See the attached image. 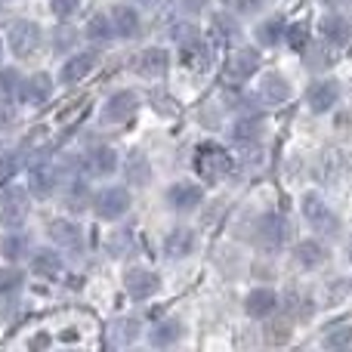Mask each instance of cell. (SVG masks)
<instances>
[{
  "label": "cell",
  "mask_w": 352,
  "mask_h": 352,
  "mask_svg": "<svg viewBox=\"0 0 352 352\" xmlns=\"http://www.w3.org/2000/svg\"><path fill=\"white\" fill-rule=\"evenodd\" d=\"M303 217L306 223L316 229V235H324V238H340V217L334 213V207L316 192H306L303 195Z\"/></svg>",
  "instance_id": "obj_1"
},
{
  "label": "cell",
  "mask_w": 352,
  "mask_h": 352,
  "mask_svg": "<svg viewBox=\"0 0 352 352\" xmlns=\"http://www.w3.org/2000/svg\"><path fill=\"white\" fill-rule=\"evenodd\" d=\"M195 170H198L201 179L219 182L232 173V155L217 142H201L198 155H195Z\"/></svg>",
  "instance_id": "obj_2"
},
{
  "label": "cell",
  "mask_w": 352,
  "mask_h": 352,
  "mask_svg": "<svg viewBox=\"0 0 352 352\" xmlns=\"http://www.w3.org/2000/svg\"><path fill=\"white\" fill-rule=\"evenodd\" d=\"M6 43H10L16 59H28V56H34L37 47H41V25L28 22V19H19V22H12L10 31H6Z\"/></svg>",
  "instance_id": "obj_3"
},
{
  "label": "cell",
  "mask_w": 352,
  "mask_h": 352,
  "mask_svg": "<svg viewBox=\"0 0 352 352\" xmlns=\"http://www.w3.org/2000/svg\"><path fill=\"white\" fill-rule=\"evenodd\" d=\"M93 210H96L99 219L115 223V219H121L124 213L130 210V192H127V188H121V186L102 188L99 195H93Z\"/></svg>",
  "instance_id": "obj_4"
},
{
  "label": "cell",
  "mask_w": 352,
  "mask_h": 352,
  "mask_svg": "<svg viewBox=\"0 0 352 352\" xmlns=\"http://www.w3.org/2000/svg\"><path fill=\"white\" fill-rule=\"evenodd\" d=\"M291 238V223L281 213H266L256 219V244L266 250H281Z\"/></svg>",
  "instance_id": "obj_5"
},
{
  "label": "cell",
  "mask_w": 352,
  "mask_h": 352,
  "mask_svg": "<svg viewBox=\"0 0 352 352\" xmlns=\"http://www.w3.org/2000/svg\"><path fill=\"white\" fill-rule=\"evenodd\" d=\"M28 217V192L19 186H10L6 192H0V223L6 229H19Z\"/></svg>",
  "instance_id": "obj_6"
},
{
  "label": "cell",
  "mask_w": 352,
  "mask_h": 352,
  "mask_svg": "<svg viewBox=\"0 0 352 352\" xmlns=\"http://www.w3.org/2000/svg\"><path fill=\"white\" fill-rule=\"evenodd\" d=\"M337 102H340V84L331 78L312 80L309 90H306V105H309L312 115H328Z\"/></svg>",
  "instance_id": "obj_7"
},
{
  "label": "cell",
  "mask_w": 352,
  "mask_h": 352,
  "mask_svg": "<svg viewBox=\"0 0 352 352\" xmlns=\"http://www.w3.org/2000/svg\"><path fill=\"white\" fill-rule=\"evenodd\" d=\"M291 256H294V263H297L300 269L316 272V269H322L324 263L331 260V250H328V244H324L322 238H303V241L294 244Z\"/></svg>",
  "instance_id": "obj_8"
},
{
  "label": "cell",
  "mask_w": 352,
  "mask_h": 352,
  "mask_svg": "<svg viewBox=\"0 0 352 352\" xmlns=\"http://www.w3.org/2000/svg\"><path fill=\"white\" fill-rule=\"evenodd\" d=\"M167 204H170V210L176 213H192L201 207V201H204V188L198 186V182H188V179H179L173 182L170 188H167Z\"/></svg>",
  "instance_id": "obj_9"
},
{
  "label": "cell",
  "mask_w": 352,
  "mask_h": 352,
  "mask_svg": "<svg viewBox=\"0 0 352 352\" xmlns=\"http://www.w3.org/2000/svg\"><path fill=\"white\" fill-rule=\"evenodd\" d=\"M256 72H260V53H256L254 47L235 50V53L229 56V62H226V78H229L232 84H244V80H250Z\"/></svg>",
  "instance_id": "obj_10"
},
{
  "label": "cell",
  "mask_w": 352,
  "mask_h": 352,
  "mask_svg": "<svg viewBox=\"0 0 352 352\" xmlns=\"http://www.w3.org/2000/svg\"><path fill=\"white\" fill-rule=\"evenodd\" d=\"M140 109V96L130 90H118L109 96V102L102 105V124H127Z\"/></svg>",
  "instance_id": "obj_11"
},
{
  "label": "cell",
  "mask_w": 352,
  "mask_h": 352,
  "mask_svg": "<svg viewBox=\"0 0 352 352\" xmlns=\"http://www.w3.org/2000/svg\"><path fill=\"white\" fill-rule=\"evenodd\" d=\"M318 34L337 50L346 47V43H352V19L343 12H324L318 19Z\"/></svg>",
  "instance_id": "obj_12"
},
{
  "label": "cell",
  "mask_w": 352,
  "mask_h": 352,
  "mask_svg": "<svg viewBox=\"0 0 352 352\" xmlns=\"http://www.w3.org/2000/svg\"><path fill=\"white\" fill-rule=\"evenodd\" d=\"M133 68H136V74H142V78L158 80V78H164L167 68H170V53H167L164 47H146L140 56H136Z\"/></svg>",
  "instance_id": "obj_13"
},
{
  "label": "cell",
  "mask_w": 352,
  "mask_h": 352,
  "mask_svg": "<svg viewBox=\"0 0 352 352\" xmlns=\"http://www.w3.org/2000/svg\"><path fill=\"white\" fill-rule=\"evenodd\" d=\"M244 312L256 322H266L278 312V294L272 287H254V291L244 297Z\"/></svg>",
  "instance_id": "obj_14"
},
{
  "label": "cell",
  "mask_w": 352,
  "mask_h": 352,
  "mask_svg": "<svg viewBox=\"0 0 352 352\" xmlns=\"http://www.w3.org/2000/svg\"><path fill=\"white\" fill-rule=\"evenodd\" d=\"M124 287H127V294L133 300H148V297H155V294L161 291V278L152 272V269L136 266V269H130V272L124 275Z\"/></svg>",
  "instance_id": "obj_15"
},
{
  "label": "cell",
  "mask_w": 352,
  "mask_h": 352,
  "mask_svg": "<svg viewBox=\"0 0 352 352\" xmlns=\"http://www.w3.org/2000/svg\"><path fill=\"white\" fill-rule=\"evenodd\" d=\"M19 96H22L25 105H43L50 96H53V78L47 72H37L31 78H25L19 84Z\"/></svg>",
  "instance_id": "obj_16"
},
{
  "label": "cell",
  "mask_w": 352,
  "mask_h": 352,
  "mask_svg": "<svg viewBox=\"0 0 352 352\" xmlns=\"http://www.w3.org/2000/svg\"><path fill=\"white\" fill-rule=\"evenodd\" d=\"M195 248H198V235H195L192 229H186V226L167 232V238H164V256L167 260H186V256L195 254Z\"/></svg>",
  "instance_id": "obj_17"
},
{
  "label": "cell",
  "mask_w": 352,
  "mask_h": 352,
  "mask_svg": "<svg viewBox=\"0 0 352 352\" xmlns=\"http://www.w3.org/2000/svg\"><path fill=\"white\" fill-rule=\"evenodd\" d=\"M179 47H182V65L186 68H192V72H207V68H210V62H213L210 47H207V41H201L198 34L179 41Z\"/></svg>",
  "instance_id": "obj_18"
},
{
  "label": "cell",
  "mask_w": 352,
  "mask_h": 352,
  "mask_svg": "<svg viewBox=\"0 0 352 352\" xmlns=\"http://www.w3.org/2000/svg\"><path fill=\"white\" fill-rule=\"evenodd\" d=\"M111 25H115V34L118 37L133 41V37L140 34V28H142V19H140V12H136L133 6L118 3L115 10H111Z\"/></svg>",
  "instance_id": "obj_19"
},
{
  "label": "cell",
  "mask_w": 352,
  "mask_h": 352,
  "mask_svg": "<svg viewBox=\"0 0 352 352\" xmlns=\"http://www.w3.org/2000/svg\"><path fill=\"white\" fill-rule=\"evenodd\" d=\"M260 96L272 105L287 102V99H291V80H287L281 72H266L260 80Z\"/></svg>",
  "instance_id": "obj_20"
},
{
  "label": "cell",
  "mask_w": 352,
  "mask_h": 352,
  "mask_svg": "<svg viewBox=\"0 0 352 352\" xmlns=\"http://www.w3.org/2000/svg\"><path fill=\"white\" fill-rule=\"evenodd\" d=\"M50 238L65 250H78L84 244V229L78 223H72V219H53L50 223Z\"/></svg>",
  "instance_id": "obj_21"
},
{
  "label": "cell",
  "mask_w": 352,
  "mask_h": 352,
  "mask_svg": "<svg viewBox=\"0 0 352 352\" xmlns=\"http://www.w3.org/2000/svg\"><path fill=\"white\" fill-rule=\"evenodd\" d=\"M93 68H96V53H74V56H68V62L62 65L59 80L62 84H78V80H84Z\"/></svg>",
  "instance_id": "obj_22"
},
{
  "label": "cell",
  "mask_w": 352,
  "mask_h": 352,
  "mask_svg": "<svg viewBox=\"0 0 352 352\" xmlns=\"http://www.w3.org/2000/svg\"><path fill=\"white\" fill-rule=\"evenodd\" d=\"M62 269H65V263H62L59 250L43 248V250L31 254V272H34L37 278H59Z\"/></svg>",
  "instance_id": "obj_23"
},
{
  "label": "cell",
  "mask_w": 352,
  "mask_h": 352,
  "mask_svg": "<svg viewBox=\"0 0 352 352\" xmlns=\"http://www.w3.org/2000/svg\"><path fill=\"white\" fill-rule=\"evenodd\" d=\"M87 173L90 176H111L118 170V152L109 146H96L87 152Z\"/></svg>",
  "instance_id": "obj_24"
},
{
  "label": "cell",
  "mask_w": 352,
  "mask_h": 352,
  "mask_svg": "<svg viewBox=\"0 0 352 352\" xmlns=\"http://www.w3.org/2000/svg\"><path fill=\"white\" fill-rule=\"evenodd\" d=\"M182 334H186V328H182L179 318H164V322H158L148 331V343L158 349H167V346H176L182 340Z\"/></svg>",
  "instance_id": "obj_25"
},
{
  "label": "cell",
  "mask_w": 352,
  "mask_h": 352,
  "mask_svg": "<svg viewBox=\"0 0 352 352\" xmlns=\"http://www.w3.org/2000/svg\"><path fill=\"white\" fill-rule=\"evenodd\" d=\"M56 186H59V173H56V167H50V164H37L34 170H31L28 192L34 195V198H50V195L56 192Z\"/></svg>",
  "instance_id": "obj_26"
},
{
  "label": "cell",
  "mask_w": 352,
  "mask_h": 352,
  "mask_svg": "<svg viewBox=\"0 0 352 352\" xmlns=\"http://www.w3.org/2000/svg\"><path fill=\"white\" fill-rule=\"evenodd\" d=\"M232 140H235L238 146H256V142L263 140V121L256 115L241 118V121L232 127Z\"/></svg>",
  "instance_id": "obj_27"
},
{
  "label": "cell",
  "mask_w": 352,
  "mask_h": 352,
  "mask_svg": "<svg viewBox=\"0 0 352 352\" xmlns=\"http://www.w3.org/2000/svg\"><path fill=\"white\" fill-rule=\"evenodd\" d=\"M285 28H287V25L281 22L278 16L266 19V22H260V25L254 28L256 43H260V47H278V43L285 41Z\"/></svg>",
  "instance_id": "obj_28"
},
{
  "label": "cell",
  "mask_w": 352,
  "mask_h": 352,
  "mask_svg": "<svg viewBox=\"0 0 352 352\" xmlns=\"http://www.w3.org/2000/svg\"><path fill=\"white\" fill-rule=\"evenodd\" d=\"M124 173H127V179L133 182V186H148V179H152V164H148V158L142 152H130L127 164H124Z\"/></svg>",
  "instance_id": "obj_29"
},
{
  "label": "cell",
  "mask_w": 352,
  "mask_h": 352,
  "mask_svg": "<svg viewBox=\"0 0 352 352\" xmlns=\"http://www.w3.org/2000/svg\"><path fill=\"white\" fill-rule=\"evenodd\" d=\"M84 34L90 37L93 43H109L111 37H118L115 34V25H111V16H105V12H96V16L87 22Z\"/></svg>",
  "instance_id": "obj_30"
},
{
  "label": "cell",
  "mask_w": 352,
  "mask_h": 352,
  "mask_svg": "<svg viewBox=\"0 0 352 352\" xmlns=\"http://www.w3.org/2000/svg\"><path fill=\"white\" fill-rule=\"evenodd\" d=\"M109 334H111L115 346H130V343L140 337V322H136V318H118L109 328Z\"/></svg>",
  "instance_id": "obj_31"
},
{
  "label": "cell",
  "mask_w": 352,
  "mask_h": 352,
  "mask_svg": "<svg viewBox=\"0 0 352 352\" xmlns=\"http://www.w3.org/2000/svg\"><path fill=\"white\" fill-rule=\"evenodd\" d=\"M210 28H213L217 43H232L238 37V22L232 12H217V16L210 19Z\"/></svg>",
  "instance_id": "obj_32"
},
{
  "label": "cell",
  "mask_w": 352,
  "mask_h": 352,
  "mask_svg": "<svg viewBox=\"0 0 352 352\" xmlns=\"http://www.w3.org/2000/svg\"><path fill=\"white\" fill-rule=\"evenodd\" d=\"M324 349H349L352 346V324H334L328 328V334L322 337Z\"/></svg>",
  "instance_id": "obj_33"
},
{
  "label": "cell",
  "mask_w": 352,
  "mask_h": 352,
  "mask_svg": "<svg viewBox=\"0 0 352 352\" xmlns=\"http://www.w3.org/2000/svg\"><path fill=\"white\" fill-rule=\"evenodd\" d=\"M309 41H312V34H309V28H306L303 22H294V25H287L285 28V43L291 50H297V53H303V50L309 47Z\"/></svg>",
  "instance_id": "obj_34"
},
{
  "label": "cell",
  "mask_w": 352,
  "mask_h": 352,
  "mask_svg": "<svg viewBox=\"0 0 352 352\" xmlns=\"http://www.w3.org/2000/svg\"><path fill=\"white\" fill-rule=\"evenodd\" d=\"M0 250H3V256H6L10 263H16L19 256L28 254V241H25V238L19 235V232H10V235H6L3 241H0Z\"/></svg>",
  "instance_id": "obj_35"
},
{
  "label": "cell",
  "mask_w": 352,
  "mask_h": 352,
  "mask_svg": "<svg viewBox=\"0 0 352 352\" xmlns=\"http://www.w3.org/2000/svg\"><path fill=\"white\" fill-rule=\"evenodd\" d=\"M65 204H68V210H74V213L87 210V207L93 204V198H90V192H87V186H84V182H74V186L68 188V198H65Z\"/></svg>",
  "instance_id": "obj_36"
},
{
  "label": "cell",
  "mask_w": 352,
  "mask_h": 352,
  "mask_svg": "<svg viewBox=\"0 0 352 352\" xmlns=\"http://www.w3.org/2000/svg\"><path fill=\"white\" fill-rule=\"evenodd\" d=\"M19 287H22V275L16 269H0V297L19 294Z\"/></svg>",
  "instance_id": "obj_37"
},
{
  "label": "cell",
  "mask_w": 352,
  "mask_h": 352,
  "mask_svg": "<svg viewBox=\"0 0 352 352\" xmlns=\"http://www.w3.org/2000/svg\"><path fill=\"white\" fill-rule=\"evenodd\" d=\"M80 0H50V10H53L56 19H72L78 12Z\"/></svg>",
  "instance_id": "obj_38"
},
{
  "label": "cell",
  "mask_w": 352,
  "mask_h": 352,
  "mask_svg": "<svg viewBox=\"0 0 352 352\" xmlns=\"http://www.w3.org/2000/svg\"><path fill=\"white\" fill-rule=\"evenodd\" d=\"M226 6H229L232 12H241V16H250V12H256L263 6V0H223Z\"/></svg>",
  "instance_id": "obj_39"
},
{
  "label": "cell",
  "mask_w": 352,
  "mask_h": 352,
  "mask_svg": "<svg viewBox=\"0 0 352 352\" xmlns=\"http://www.w3.org/2000/svg\"><path fill=\"white\" fill-rule=\"evenodd\" d=\"M12 173H16V158L12 155H0V182L10 179Z\"/></svg>",
  "instance_id": "obj_40"
},
{
  "label": "cell",
  "mask_w": 352,
  "mask_h": 352,
  "mask_svg": "<svg viewBox=\"0 0 352 352\" xmlns=\"http://www.w3.org/2000/svg\"><path fill=\"white\" fill-rule=\"evenodd\" d=\"M19 87V74L16 72H0V90L3 93H12Z\"/></svg>",
  "instance_id": "obj_41"
},
{
  "label": "cell",
  "mask_w": 352,
  "mask_h": 352,
  "mask_svg": "<svg viewBox=\"0 0 352 352\" xmlns=\"http://www.w3.org/2000/svg\"><path fill=\"white\" fill-rule=\"evenodd\" d=\"M133 3H136V6H158L161 0H133Z\"/></svg>",
  "instance_id": "obj_42"
},
{
  "label": "cell",
  "mask_w": 352,
  "mask_h": 352,
  "mask_svg": "<svg viewBox=\"0 0 352 352\" xmlns=\"http://www.w3.org/2000/svg\"><path fill=\"white\" fill-rule=\"evenodd\" d=\"M346 256H349V263H352V235H349V241H346Z\"/></svg>",
  "instance_id": "obj_43"
},
{
  "label": "cell",
  "mask_w": 352,
  "mask_h": 352,
  "mask_svg": "<svg viewBox=\"0 0 352 352\" xmlns=\"http://www.w3.org/2000/svg\"><path fill=\"white\" fill-rule=\"evenodd\" d=\"M0 56H3V43H0Z\"/></svg>",
  "instance_id": "obj_44"
},
{
  "label": "cell",
  "mask_w": 352,
  "mask_h": 352,
  "mask_svg": "<svg viewBox=\"0 0 352 352\" xmlns=\"http://www.w3.org/2000/svg\"><path fill=\"white\" fill-rule=\"evenodd\" d=\"M349 287H352V285H349Z\"/></svg>",
  "instance_id": "obj_45"
}]
</instances>
